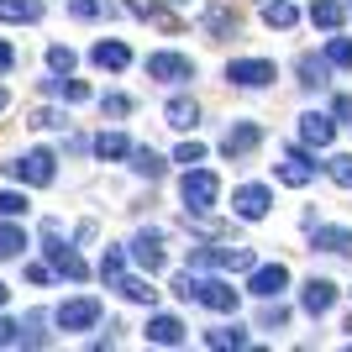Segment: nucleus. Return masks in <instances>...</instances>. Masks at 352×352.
Masks as SVG:
<instances>
[{
    "label": "nucleus",
    "mask_w": 352,
    "mask_h": 352,
    "mask_svg": "<svg viewBox=\"0 0 352 352\" xmlns=\"http://www.w3.org/2000/svg\"><path fill=\"white\" fill-rule=\"evenodd\" d=\"M216 200H221V179L210 174V168H184V179H179V206L190 210V216H210L216 210Z\"/></svg>",
    "instance_id": "obj_1"
},
{
    "label": "nucleus",
    "mask_w": 352,
    "mask_h": 352,
    "mask_svg": "<svg viewBox=\"0 0 352 352\" xmlns=\"http://www.w3.org/2000/svg\"><path fill=\"white\" fill-rule=\"evenodd\" d=\"M100 300L95 294H74V300H63L58 310H53V321H58V331H95L100 326Z\"/></svg>",
    "instance_id": "obj_2"
},
{
    "label": "nucleus",
    "mask_w": 352,
    "mask_h": 352,
    "mask_svg": "<svg viewBox=\"0 0 352 352\" xmlns=\"http://www.w3.org/2000/svg\"><path fill=\"white\" fill-rule=\"evenodd\" d=\"M147 79H158V85H190L195 74H200V63L190 58V53H147Z\"/></svg>",
    "instance_id": "obj_3"
},
{
    "label": "nucleus",
    "mask_w": 352,
    "mask_h": 352,
    "mask_svg": "<svg viewBox=\"0 0 352 352\" xmlns=\"http://www.w3.org/2000/svg\"><path fill=\"white\" fill-rule=\"evenodd\" d=\"M274 79H279L274 58H232L226 63V85H236V89H268Z\"/></svg>",
    "instance_id": "obj_4"
},
{
    "label": "nucleus",
    "mask_w": 352,
    "mask_h": 352,
    "mask_svg": "<svg viewBox=\"0 0 352 352\" xmlns=\"http://www.w3.org/2000/svg\"><path fill=\"white\" fill-rule=\"evenodd\" d=\"M232 216L236 221H268L274 216V190H268V184H236L232 190Z\"/></svg>",
    "instance_id": "obj_5"
},
{
    "label": "nucleus",
    "mask_w": 352,
    "mask_h": 352,
    "mask_svg": "<svg viewBox=\"0 0 352 352\" xmlns=\"http://www.w3.org/2000/svg\"><path fill=\"white\" fill-rule=\"evenodd\" d=\"M53 153H47V147H32V153H21V158L11 163V179H21V184H37V190H43V184H53V179H58V168H53Z\"/></svg>",
    "instance_id": "obj_6"
},
{
    "label": "nucleus",
    "mask_w": 352,
    "mask_h": 352,
    "mask_svg": "<svg viewBox=\"0 0 352 352\" xmlns=\"http://www.w3.org/2000/svg\"><path fill=\"white\" fill-rule=\"evenodd\" d=\"M252 147H263V126H258V121H232L226 137H221V158L236 163V158H248Z\"/></svg>",
    "instance_id": "obj_7"
},
{
    "label": "nucleus",
    "mask_w": 352,
    "mask_h": 352,
    "mask_svg": "<svg viewBox=\"0 0 352 352\" xmlns=\"http://www.w3.org/2000/svg\"><path fill=\"white\" fill-rule=\"evenodd\" d=\"M47 263H53V268H58V274H63V279H69V284H79V279H89V268H85V258H79V252H74L69 248V242H58V226H47Z\"/></svg>",
    "instance_id": "obj_8"
},
{
    "label": "nucleus",
    "mask_w": 352,
    "mask_h": 352,
    "mask_svg": "<svg viewBox=\"0 0 352 352\" xmlns=\"http://www.w3.org/2000/svg\"><path fill=\"white\" fill-rule=\"evenodd\" d=\"M316 168H321V163L310 158V153L289 147V153H284V158L274 163V179H279V184H289V190H305L310 179H316Z\"/></svg>",
    "instance_id": "obj_9"
},
{
    "label": "nucleus",
    "mask_w": 352,
    "mask_h": 352,
    "mask_svg": "<svg viewBox=\"0 0 352 352\" xmlns=\"http://www.w3.org/2000/svg\"><path fill=\"white\" fill-rule=\"evenodd\" d=\"M132 258L142 274H163V263H168V252H163V232L158 226H147V232L132 236Z\"/></svg>",
    "instance_id": "obj_10"
},
{
    "label": "nucleus",
    "mask_w": 352,
    "mask_h": 352,
    "mask_svg": "<svg viewBox=\"0 0 352 352\" xmlns=\"http://www.w3.org/2000/svg\"><path fill=\"white\" fill-rule=\"evenodd\" d=\"M284 289H289V268L284 263H258L248 274V294H258V300H279Z\"/></svg>",
    "instance_id": "obj_11"
},
{
    "label": "nucleus",
    "mask_w": 352,
    "mask_h": 352,
    "mask_svg": "<svg viewBox=\"0 0 352 352\" xmlns=\"http://www.w3.org/2000/svg\"><path fill=\"white\" fill-rule=\"evenodd\" d=\"M337 294H342V289H337L331 279H305V284H300V310H305L310 321H321L326 310L337 305Z\"/></svg>",
    "instance_id": "obj_12"
},
{
    "label": "nucleus",
    "mask_w": 352,
    "mask_h": 352,
    "mask_svg": "<svg viewBox=\"0 0 352 352\" xmlns=\"http://www.w3.org/2000/svg\"><path fill=\"white\" fill-rule=\"evenodd\" d=\"M236 300H242V289H232L226 279H200V300L195 305L216 310V316H236Z\"/></svg>",
    "instance_id": "obj_13"
},
{
    "label": "nucleus",
    "mask_w": 352,
    "mask_h": 352,
    "mask_svg": "<svg viewBox=\"0 0 352 352\" xmlns=\"http://www.w3.org/2000/svg\"><path fill=\"white\" fill-rule=\"evenodd\" d=\"M89 63L105 74H121V69H132V47L121 43V37H100V43L89 47Z\"/></svg>",
    "instance_id": "obj_14"
},
{
    "label": "nucleus",
    "mask_w": 352,
    "mask_h": 352,
    "mask_svg": "<svg viewBox=\"0 0 352 352\" xmlns=\"http://www.w3.org/2000/svg\"><path fill=\"white\" fill-rule=\"evenodd\" d=\"M310 248L316 252H331V258H352V226H310Z\"/></svg>",
    "instance_id": "obj_15"
},
{
    "label": "nucleus",
    "mask_w": 352,
    "mask_h": 352,
    "mask_svg": "<svg viewBox=\"0 0 352 352\" xmlns=\"http://www.w3.org/2000/svg\"><path fill=\"white\" fill-rule=\"evenodd\" d=\"M300 142H305V147H331V142H337V116L305 111V116H300Z\"/></svg>",
    "instance_id": "obj_16"
},
{
    "label": "nucleus",
    "mask_w": 352,
    "mask_h": 352,
    "mask_svg": "<svg viewBox=\"0 0 352 352\" xmlns=\"http://www.w3.org/2000/svg\"><path fill=\"white\" fill-rule=\"evenodd\" d=\"M142 337L153 342V347H184V321L179 316H147V326H142Z\"/></svg>",
    "instance_id": "obj_17"
},
{
    "label": "nucleus",
    "mask_w": 352,
    "mask_h": 352,
    "mask_svg": "<svg viewBox=\"0 0 352 352\" xmlns=\"http://www.w3.org/2000/svg\"><path fill=\"white\" fill-rule=\"evenodd\" d=\"M163 121L174 126V132H195V121H200V105L190 95H174V100L163 105Z\"/></svg>",
    "instance_id": "obj_18"
},
{
    "label": "nucleus",
    "mask_w": 352,
    "mask_h": 352,
    "mask_svg": "<svg viewBox=\"0 0 352 352\" xmlns=\"http://www.w3.org/2000/svg\"><path fill=\"white\" fill-rule=\"evenodd\" d=\"M21 252H27V226L16 216H0V263H6V258H21Z\"/></svg>",
    "instance_id": "obj_19"
},
{
    "label": "nucleus",
    "mask_w": 352,
    "mask_h": 352,
    "mask_svg": "<svg viewBox=\"0 0 352 352\" xmlns=\"http://www.w3.org/2000/svg\"><path fill=\"white\" fill-rule=\"evenodd\" d=\"M342 21H347V6H342V0H310V27L342 32Z\"/></svg>",
    "instance_id": "obj_20"
},
{
    "label": "nucleus",
    "mask_w": 352,
    "mask_h": 352,
    "mask_svg": "<svg viewBox=\"0 0 352 352\" xmlns=\"http://www.w3.org/2000/svg\"><path fill=\"white\" fill-rule=\"evenodd\" d=\"M126 163H132L137 179H163V174H168V158L153 153V147H132V158H126Z\"/></svg>",
    "instance_id": "obj_21"
},
{
    "label": "nucleus",
    "mask_w": 352,
    "mask_h": 352,
    "mask_svg": "<svg viewBox=\"0 0 352 352\" xmlns=\"http://www.w3.org/2000/svg\"><path fill=\"white\" fill-rule=\"evenodd\" d=\"M43 16V0H0V21H11V27H32Z\"/></svg>",
    "instance_id": "obj_22"
},
{
    "label": "nucleus",
    "mask_w": 352,
    "mask_h": 352,
    "mask_svg": "<svg viewBox=\"0 0 352 352\" xmlns=\"http://www.w3.org/2000/svg\"><path fill=\"white\" fill-rule=\"evenodd\" d=\"M263 27H274V32H289L294 21H300V11H294V0H263Z\"/></svg>",
    "instance_id": "obj_23"
},
{
    "label": "nucleus",
    "mask_w": 352,
    "mask_h": 352,
    "mask_svg": "<svg viewBox=\"0 0 352 352\" xmlns=\"http://www.w3.org/2000/svg\"><path fill=\"white\" fill-rule=\"evenodd\" d=\"M206 347H252V337H248V326H210V331H206Z\"/></svg>",
    "instance_id": "obj_24"
},
{
    "label": "nucleus",
    "mask_w": 352,
    "mask_h": 352,
    "mask_svg": "<svg viewBox=\"0 0 352 352\" xmlns=\"http://www.w3.org/2000/svg\"><path fill=\"white\" fill-rule=\"evenodd\" d=\"M200 27H206L210 37H236V16L226 11V6H206V11H200Z\"/></svg>",
    "instance_id": "obj_25"
},
{
    "label": "nucleus",
    "mask_w": 352,
    "mask_h": 352,
    "mask_svg": "<svg viewBox=\"0 0 352 352\" xmlns=\"http://www.w3.org/2000/svg\"><path fill=\"white\" fill-rule=\"evenodd\" d=\"M95 153H100V163H121V158H132V142L121 132H100L95 137Z\"/></svg>",
    "instance_id": "obj_26"
},
{
    "label": "nucleus",
    "mask_w": 352,
    "mask_h": 352,
    "mask_svg": "<svg viewBox=\"0 0 352 352\" xmlns=\"http://www.w3.org/2000/svg\"><path fill=\"white\" fill-rule=\"evenodd\" d=\"M121 300H132V305H147L153 310V300H158V289H153V279H116Z\"/></svg>",
    "instance_id": "obj_27"
},
{
    "label": "nucleus",
    "mask_w": 352,
    "mask_h": 352,
    "mask_svg": "<svg viewBox=\"0 0 352 352\" xmlns=\"http://www.w3.org/2000/svg\"><path fill=\"white\" fill-rule=\"evenodd\" d=\"M326 74H331V58H326V53H321V58H300V85H305V89H321Z\"/></svg>",
    "instance_id": "obj_28"
},
{
    "label": "nucleus",
    "mask_w": 352,
    "mask_h": 352,
    "mask_svg": "<svg viewBox=\"0 0 352 352\" xmlns=\"http://www.w3.org/2000/svg\"><path fill=\"white\" fill-rule=\"evenodd\" d=\"M111 11V0H69V16L74 21H100Z\"/></svg>",
    "instance_id": "obj_29"
},
{
    "label": "nucleus",
    "mask_w": 352,
    "mask_h": 352,
    "mask_svg": "<svg viewBox=\"0 0 352 352\" xmlns=\"http://www.w3.org/2000/svg\"><path fill=\"white\" fill-rule=\"evenodd\" d=\"M284 326H289V310H284L279 300H268L263 316H258V331H284Z\"/></svg>",
    "instance_id": "obj_30"
},
{
    "label": "nucleus",
    "mask_w": 352,
    "mask_h": 352,
    "mask_svg": "<svg viewBox=\"0 0 352 352\" xmlns=\"http://www.w3.org/2000/svg\"><path fill=\"white\" fill-rule=\"evenodd\" d=\"M174 163H179V168H195V163H206V142H195V137H184V142L174 147Z\"/></svg>",
    "instance_id": "obj_31"
},
{
    "label": "nucleus",
    "mask_w": 352,
    "mask_h": 352,
    "mask_svg": "<svg viewBox=\"0 0 352 352\" xmlns=\"http://www.w3.org/2000/svg\"><path fill=\"white\" fill-rule=\"evenodd\" d=\"M326 58H331V69H352V37H337V32H331Z\"/></svg>",
    "instance_id": "obj_32"
},
{
    "label": "nucleus",
    "mask_w": 352,
    "mask_h": 352,
    "mask_svg": "<svg viewBox=\"0 0 352 352\" xmlns=\"http://www.w3.org/2000/svg\"><path fill=\"white\" fill-rule=\"evenodd\" d=\"M326 174H331V184L352 190V153H337V158H326Z\"/></svg>",
    "instance_id": "obj_33"
},
{
    "label": "nucleus",
    "mask_w": 352,
    "mask_h": 352,
    "mask_svg": "<svg viewBox=\"0 0 352 352\" xmlns=\"http://www.w3.org/2000/svg\"><path fill=\"white\" fill-rule=\"evenodd\" d=\"M74 63H79V58H74L69 43H53V47H47V69H53V74H74Z\"/></svg>",
    "instance_id": "obj_34"
},
{
    "label": "nucleus",
    "mask_w": 352,
    "mask_h": 352,
    "mask_svg": "<svg viewBox=\"0 0 352 352\" xmlns=\"http://www.w3.org/2000/svg\"><path fill=\"white\" fill-rule=\"evenodd\" d=\"M221 268H258V258H252V248H221Z\"/></svg>",
    "instance_id": "obj_35"
},
{
    "label": "nucleus",
    "mask_w": 352,
    "mask_h": 352,
    "mask_svg": "<svg viewBox=\"0 0 352 352\" xmlns=\"http://www.w3.org/2000/svg\"><path fill=\"white\" fill-rule=\"evenodd\" d=\"M27 195H21V190H0V216H16V221H21V216H27Z\"/></svg>",
    "instance_id": "obj_36"
},
{
    "label": "nucleus",
    "mask_w": 352,
    "mask_h": 352,
    "mask_svg": "<svg viewBox=\"0 0 352 352\" xmlns=\"http://www.w3.org/2000/svg\"><path fill=\"white\" fill-rule=\"evenodd\" d=\"M121 268H126V252L111 248V252L100 258V279H105V284H116V279H121Z\"/></svg>",
    "instance_id": "obj_37"
},
{
    "label": "nucleus",
    "mask_w": 352,
    "mask_h": 352,
    "mask_svg": "<svg viewBox=\"0 0 352 352\" xmlns=\"http://www.w3.org/2000/svg\"><path fill=\"white\" fill-rule=\"evenodd\" d=\"M174 294L184 300V305H190V300H200V279H195L190 268H184V274H174Z\"/></svg>",
    "instance_id": "obj_38"
},
{
    "label": "nucleus",
    "mask_w": 352,
    "mask_h": 352,
    "mask_svg": "<svg viewBox=\"0 0 352 352\" xmlns=\"http://www.w3.org/2000/svg\"><path fill=\"white\" fill-rule=\"evenodd\" d=\"M100 111H105V116H132V95H105Z\"/></svg>",
    "instance_id": "obj_39"
},
{
    "label": "nucleus",
    "mask_w": 352,
    "mask_h": 352,
    "mask_svg": "<svg viewBox=\"0 0 352 352\" xmlns=\"http://www.w3.org/2000/svg\"><path fill=\"white\" fill-rule=\"evenodd\" d=\"M32 126H37V132H53V126H63V116L53 105H43V111H32Z\"/></svg>",
    "instance_id": "obj_40"
},
{
    "label": "nucleus",
    "mask_w": 352,
    "mask_h": 352,
    "mask_svg": "<svg viewBox=\"0 0 352 352\" xmlns=\"http://www.w3.org/2000/svg\"><path fill=\"white\" fill-rule=\"evenodd\" d=\"M331 116H337V126H352V95H337V100H331Z\"/></svg>",
    "instance_id": "obj_41"
},
{
    "label": "nucleus",
    "mask_w": 352,
    "mask_h": 352,
    "mask_svg": "<svg viewBox=\"0 0 352 352\" xmlns=\"http://www.w3.org/2000/svg\"><path fill=\"white\" fill-rule=\"evenodd\" d=\"M16 342H21V326H16V321H6V316H0V347H16Z\"/></svg>",
    "instance_id": "obj_42"
},
{
    "label": "nucleus",
    "mask_w": 352,
    "mask_h": 352,
    "mask_svg": "<svg viewBox=\"0 0 352 352\" xmlns=\"http://www.w3.org/2000/svg\"><path fill=\"white\" fill-rule=\"evenodd\" d=\"M132 6V16H158V0H126Z\"/></svg>",
    "instance_id": "obj_43"
},
{
    "label": "nucleus",
    "mask_w": 352,
    "mask_h": 352,
    "mask_svg": "<svg viewBox=\"0 0 352 352\" xmlns=\"http://www.w3.org/2000/svg\"><path fill=\"white\" fill-rule=\"evenodd\" d=\"M11 69H16V47L0 43V74H11Z\"/></svg>",
    "instance_id": "obj_44"
},
{
    "label": "nucleus",
    "mask_w": 352,
    "mask_h": 352,
    "mask_svg": "<svg viewBox=\"0 0 352 352\" xmlns=\"http://www.w3.org/2000/svg\"><path fill=\"white\" fill-rule=\"evenodd\" d=\"M6 105H11V89H6V85H0V111H6Z\"/></svg>",
    "instance_id": "obj_45"
},
{
    "label": "nucleus",
    "mask_w": 352,
    "mask_h": 352,
    "mask_svg": "<svg viewBox=\"0 0 352 352\" xmlns=\"http://www.w3.org/2000/svg\"><path fill=\"white\" fill-rule=\"evenodd\" d=\"M342 331H347V342H352V316H347V321H342Z\"/></svg>",
    "instance_id": "obj_46"
},
{
    "label": "nucleus",
    "mask_w": 352,
    "mask_h": 352,
    "mask_svg": "<svg viewBox=\"0 0 352 352\" xmlns=\"http://www.w3.org/2000/svg\"><path fill=\"white\" fill-rule=\"evenodd\" d=\"M168 6H200V0H168Z\"/></svg>",
    "instance_id": "obj_47"
},
{
    "label": "nucleus",
    "mask_w": 352,
    "mask_h": 352,
    "mask_svg": "<svg viewBox=\"0 0 352 352\" xmlns=\"http://www.w3.org/2000/svg\"><path fill=\"white\" fill-rule=\"evenodd\" d=\"M6 300H11V289H6V284H0V305H6Z\"/></svg>",
    "instance_id": "obj_48"
},
{
    "label": "nucleus",
    "mask_w": 352,
    "mask_h": 352,
    "mask_svg": "<svg viewBox=\"0 0 352 352\" xmlns=\"http://www.w3.org/2000/svg\"><path fill=\"white\" fill-rule=\"evenodd\" d=\"M347 11H352V6H347Z\"/></svg>",
    "instance_id": "obj_49"
}]
</instances>
